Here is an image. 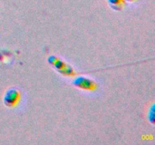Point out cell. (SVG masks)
Returning <instances> with one entry per match:
<instances>
[{"mask_svg":"<svg viewBox=\"0 0 155 145\" xmlns=\"http://www.w3.org/2000/svg\"><path fill=\"white\" fill-rule=\"evenodd\" d=\"M48 63L56 69L59 73L66 76H72L75 74V71L70 65L67 64L64 60L55 55H50L48 57Z\"/></svg>","mask_w":155,"mask_h":145,"instance_id":"6da1fadb","label":"cell"},{"mask_svg":"<svg viewBox=\"0 0 155 145\" xmlns=\"http://www.w3.org/2000/svg\"><path fill=\"white\" fill-rule=\"evenodd\" d=\"M21 100V92L18 89L12 88L8 89L3 96V102L8 107H13L19 103Z\"/></svg>","mask_w":155,"mask_h":145,"instance_id":"7a4b0ae2","label":"cell"},{"mask_svg":"<svg viewBox=\"0 0 155 145\" xmlns=\"http://www.w3.org/2000/svg\"><path fill=\"white\" fill-rule=\"evenodd\" d=\"M72 85L85 91H94L97 89V83L94 80L85 76H77L72 81Z\"/></svg>","mask_w":155,"mask_h":145,"instance_id":"3957f363","label":"cell"},{"mask_svg":"<svg viewBox=\"0 0 155 145\" xmlns=\"http://www.w3.org/2000/svg\"><path fill=\"white\" fill-rule=\"evenodd\" d=\"M107 2L110 7L116 11L121 10L125 5L124 0H107Z\"/></svg>","mask_w":155,"mask_h":145,"instance_id":"277c9868","label":"cell"},{"mask_svg":"<svg viewBox=\"0 0 155 145\" xmlns=\"http://www.w3.org/2000/svg\"><path fill=\"white\" fill-rule=\"evenodd\" d=\"M149 113H150V115L148 114V119H149V121L151 122V123H154V105H153L152 107H151V113H150V111H149Z\"/></svg>","mask_w":155,"mask_h":145,"instance_id":"5b68a950","label":"cell"},{"mask_svg":"<svg viewBox=\"0 0 155 145\" xmlns=\"http://www.w3.org/2000/svg\"><path fill=\"white\" fill-rule=\"evenodd\" d=\"M124 1H127V2H134L136 0H124Z\"/></svg>","mask_w":155,"mask_h":145,"instance_id":"8992f818","label":"cell"}]
</instances>
